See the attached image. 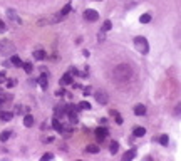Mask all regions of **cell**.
I'll return each instance as SVG.
<instances>
[{"mask_svg": "<svg viewBox=\"0 0 181 161\" xmlns=\"http://www.w3.org/2000/svg\"><path fill=\"white\" fill-rule=\"evenodd\" d=\"M133 77V67L129 64H119L112 71V79L116 82H126Z\"/></svg>", "mask_w": 181, "mask_h": 161, "instance_id": "1", "label": "cell"}, {"mask_svg": "<svg viewBox=\"0 0 181 161\" xmlns=\"http://www.w3.org/2000/svg\"><path fill=\"white\" fill-rule=\"evenodd\" d=\"M134 47L141 54H148L149 52V45H148V40H146L144 37H136L134 39Z\"/></svg>", "mask_w": 181, "mask_h": 161, "instance_id": "2", "label": "cell"}, {"mask_svg": "<svg viewBox=\"0 0 181 161\" xmlns=\"http://www.w3.org/2000/svg\"><path fill=\"white\" fill-rule=\"evenodd\" d=\"M15 52V45L10 40H0V54L7 56V54H14Z\"/></svg>", "mask_w": 181, "mask_h": 161, "instance_id": "3", "label": "cell"}, {"mask_svg": "<svg viewBox=\"0 0 181 161\" xmlns=\"http://www.w3.org/2000/svg\"><path fill=\"white\" fill-rule=\"evenodd\" d=\"M84 19L87 22H96L99 19V14L96 10H92V9H87V10L84 12Z\"/></svg>", "mask_w": 181, "mask_h": 161, "instance_id": "4", "label": "cell"}, {"mask_svg": "<svg viewBox=\"0 0 181 161\" xmlns=\"http://www.w3.org/2000/svg\"><path fill=\"white\" fill-rule=\"evenodd\" d=\"M94 96H96V101H97L99 104H107L109 97H107V94L104 92V91H97Z\"/></svg>", "mask_w": 181, "mask_h": 161, "instance_id": "5", "label": "cell"}, {"mask_svg": "<svg viewBox=\"0 0 181 161\" xmlns=\"http://www.w3.org/2000/svg\"><path fill=\"white\" fill-rule=\"evenodd\" d=\"M96 138H97V141L102 143V141L107 138V129H106V128H97V129H96Z\"/></svg>", "mask_w": 181, "mask_h": 161, "instance_id": "6", "label": "cell"}, {"mask_svg": "<svg viewBox=\"0 0 181 161\" xmlns=\"http://www.w3.org/2000/svg\"><path fill=\"white\" fill-rule=\"evenodd\" d=\"M47 76H49V72H44L40 77L37 79V82H39V86L42 87V91H47V86H49V82H47Z\"/></svg>", "mask_w": 181, "mask_h": 161, "instance_id": "7", "label": "cell"}, {"mask_svg": "<svg viewBox=\"0 0 181 161\" xmlns=\"http://www.w3.org/2000/svg\"><path fill=\"white\" fill-rule=\"evenodd\" d=\"M7 15L10 17V19H12L14 22H15V24H19V25L22 24V19H20L19 15H17V12L14 10V9H7Z\"/></svg>", "mask_w": 181, "mask_h": 161, "instance_id": "8", "label": "cell"}, {"mask_svg": "<svg viewBox=\"0 0 181 161\" xmlns=\"http://www.w3.org/2000/svg\"><path fill=\"white\" fill-rule=\"evenodd\" d=\"M72 82V74L71 72H66L62 76V79H61V86H67V84Z\"/></svg>", "mask_w": 181, "mask_h": 161, "instance_id": "9", "label": "cell"}, {"mask_svg": "<svg viewBox=\"0 0 181 161\" xmlns=\"http://www.w3.org/2000/svg\"><path fill=\"white\" fill-rule=\"evenodd\" d=\"M24 126H25V128H32V126H34V116H30L29 113H27L25 118H24Z\"/></svg>", "mask_w": 181, "mask_h": 161, "instance_id": "10", "label": "cell"}, {"mask_svg": "<svg viewBox=\"0 0 181 161\" xmlns=\"http://www.w3.org/2000/svg\"><path fill=\"white\" fill-rule=\"evenodd\" d=\"M54 113H56V118H62V116L67 114L66 113V106H57L56 109H54Z\"/></svg>", "mask_w": 181, "mask_h": 161, "instance_id": "11", "label": "cell"}, {"mask_svg": "<svg viewBox=\"0 0 181 161\" xmlns=\"http://www.w3.org/2000/svg\"><path fill=\"white\" fill-rule=\"evenodd\" d=\"M133 134H134L136 138H143V136L146 134V129H144V128H141V126H138V128L133 129Z\"/></svg>", "mask_w": 181, "mask_h": 161, "instance_id": "12", "label": "cell"}, {"mask_svg": "<svg viewBox=\"0 0 181 161\" xmlns=\"http://www.w3.org/2000/svg\"><path fill=\"white\" fill-rule=\"evenodd\" d=\"M134 114H136V116L146 114V108L143 106V104H138V106H134Z\"/></svg>", "mask_w": 181, "mask_h": 161, "instance_id": "13", "label": "cell"}, {"mask_svg": "<svg viewBox=\"0 0 181 161\" xmlns=\"http://www.w3.org/2000/svg\"><path fill=\"white\" fill-rule=\"evenodd\" d=\"M136 156V151L134 149H129V151H126L124 155H123V161H129V160H133Z\"/></svg>", "mask_w": 181, "mask_h": 161, "instance_id": "14", "label": "cell"}, {"mask_svg": "<svg viewBox=\"0 0 181 161\" xmlns=\"http://www.w3.org/2000/svg\"><path fill=\"white\" fill-rule=\"evenodd\" d=\"M52 128L57 131V133H62V129H64V126L59 123V118H56V119L52 121Z\"/></svg>", "mask_w": 181, "mask_h": 161, "instance_id": "15", "label": "cell"}, {"mask_svg": "<svg viewBox=\"0 0 181 161\" xmlns=\"http://www.w3.org/2000/svg\"><path fill=\"white\" fill-rule=\"evenodd\" d=\"M12 118H14L12 113H9V111H0V119L2 121H10Z\"/></svg>", "mask_w": 181, "mask_h": 161, "instance_id": "16", "label": "cell"}, {"mask_svg": "<svg viewBox=\"0 0 181 161\" xmlns=\"http://www.w3.org/2000/svg\"><path fill=\"white\" fill-rule=\"evenodd\" d=\"M45 57H47V54L44 51H35L34 52V59H37V61H44Z\"/></svg>", "mask_w": 181, "mask_h": 161, "instance_id": "17", "label": "cell"}, {"mask_svg": "<svg viewBox=\"0 0 181 161\" xmlns=\"http://www.w3.org/2000/svg\"><path fill=\"white\" fill-rule=\"evenodd\" d=\"M71 10H72V5H71V4H67V5H64V7H62V10L59 12V14H61L62 17H67V14H69Z\"/></svg>", "mask_w": 181, "mask_h": 161, "instance_id": "18", "label": "cell"}, {"mask_svg": "<svg viewBox=\"0 0 181 161\" xmlns=\"http://www.w3.org/2000/svg\"><path fill=\"white\" fill-rule=\"evenodd\" d=\"M109 151H111V155H116V153H118V151H119V143H118V141H112V143H111Z\"/></svg>", "mask_w": 181, "mask_h": 161, "instance_id": "19", "label": "cell"}, {"mask_svg": "<svg viewBox=\"0 0 181 161\" xmlns=\"http://www.w3.org/2000/svg\"><path fill=\"white\" fill-rule=\"evenodd\" d=\"M10 62L14 64V66H17V67H20V66H22V61H20V57H19V56H12V57H10Z\"/></svg>", "mask_w": 181, "mask_h": 161, "instance_id": "20", "label": "cell"}, {"mask_svg": "<svg viewBox=\"0 0 181 161\" xmlns=\"http://www.w3.org/2000/svg\"><path fill=\"white\" fill-rule=\"evenodd\" d=\"M22 67H24V71H25L27 74H30L32 71H34V67H32L30 62H22Z\"/></svg>", "mask_w": 181, "mask_h": 161, "instance_id": "21", "label": "cell"}, {"mask_svg": "<svg viewBox=\"0 0 181 161\" xmlns=\"http://www.w3.org/2000/svg\"><path fill=\"white\" fill-rule=\"evenodd\" d=\"M86 151L87 153H92V155H96V153H99V148L96 144H89L87 148H86Z\"/></svg>", "mask_w": 181, "mask_h": 161, "instance_id": "22", "label": "cell"}, {"mask_svg": "<svg viewBox=\"0 0 181 161\" xmlns=\"http://www.w3.org/2000/svg\"><path fill=\"white\" fill-rule=\"evenodd\" d=\"M111 114L114 116V118H116V123H118V124H123V118H121V114H119L118 111H111Z\"/></svg>", "mask_w": 181, "mask_h": 161, "instance_id": "23", "label": "cell"}, {"mask_svg": "<svg viewBox=\"0 0 181 161\" xmlns=\"http://www.w3.org/2000/svg\"><path fill=\"white\" fill-rule=\"evenodd\" d=\"M10 131H4V133H2V134H0V141H2V143H5L7 139H9V138H10Z\"/></svg>", "mask_w": 181, "mask_h": 161, "instance_id": "24", "label": "cell"}, {"mask_svg": "<svg viewBox=\"0 0 181 161\" xmlns=\"http://www.w3.org/2000/svg\"><path fill=\"white\" fill-rule=\"evenodd\" d=\"M139 20H141V24H148V22H151V14H143Z\"/></svg>", "mask_w": 181, "mask_h": 161, "instance_id": "25", "label": "cell"}, {"mask_svg": "<svg viewBox=\"0 0 181 161\" xmlns=\"http://www.w3.org/2000/svg\"><path fill=\"white\" fill-rule=\"evenodd\" d=\"M159 143L163 146H168V143H169V138H168V134H161L159 136Z\"/></svg>", "mask_w": 181, "mask_h": 161, "instance_id": "26", "label": "cell"}, {"mask_svg": "<svg viewBox=\"0 0 181 161\" xmlns=\"http://www.w3.org/2000/svg\"><path fill=\"white\" fill-rule=\"evenodd\" d=\"M111 27H112V24H111V20H104V24H102V30H104V32L111 30Z\"/></svg>", "mask_w": 181, "mask_h": 161, "instance_id": "27", "label": "cell"}, {"mask_svg": "<svg viewBox=\"0 0 181 161\" xmlns=\"http://www.w3.org/2000/svg\"><path fill=\"white\" fill-rule=\"evenodd\" d=\"M79 109H91V104L87 103V101H82V103H79Z\"/></svg>", "mask_w": 181, "mask_h": 161, "instance_id": "28", "label": "cell"}, {"mask_svg": "<svg viewBox=\"0 0 181 161\" xmlns=\"http://www.w3.org/2000/svg\"><path fill=\"white\" fill-rule=\"evenodd\" d=\"M5 84H7V87H14V86L17 84V81H15V79H7Z\"/></svg>", "mask_w": 181, "mask_h": 161, "instance_id": "29", "label": "cell"}, {"mask_svg": "<svg viewBox=\"0 0 181 161\" xmlns=\"http://www.w3.org/2000/svg\"><path fill=\"white\" fill-rule=\"evenodd\" d=\"M52 158H54V155H52V153H45V155L42 156V161H47V160H52Z\"/></svg>", "mask_w": 181, "mask_h": 161, "instance_id": "30", "label": "cell"}, {"mask_svg": "<svg viewBox=\"0 0 181 161\" xmlns=\"http://www.w3.org/2000/svg\"><path fill=\"white\" fill-rule=\"evenodd\" d=\"M104 34H106V32H104V30H99V34H97V39H99V42H102V40H104V37H106V35H104Z\"/></svg>", "mask_w": 181, "mask_h": 161, "instance_id": "31", "label": "cell"}, {"mask_svg": "<svg viewBox=\"0 0 181 161\" xmlns=\"http://www.w3.org/2000/svg\"><path fill=\"white\" fill-rule=\"evenodd\" d=\"M5 81H7L5 72H0V84H5Z\"/></svg>", "mask_w": 181, "mask_h": 161, "instance_id": "32", "label": "cell"}, {"mask_svg": "<svg viewBox=\"0 0 181 161\" xmlns=\"http://www.w3.org/2000/svg\"><path fill=\"white\" fill-rule=\"evenodd\" d=\"M64 94H66L64 89H57V91H56V96H64Z\"/></svg>", "mask_w": 181, "mask_h": 161, "instance_id": "33", "label": "cell"}, {"mask_svg": "<svg viewBox=\"0 0 181 161\" xmlns=\"http://www.w3.org/2000/svg\"><path fill=\"white\" fill-rule=\"evenodd\" d=\"M4 30H5V24L0 20V32H4Z\"/></svg>", "mask_w": 181, "mask_h": 161, "instance_id": "34", "label": "cell"}, {"mask_svg": "<svg viewBox=\"0 0 181 161\" xmlns=\"http://www.w3.org/2000/svg\"><path fill=\"white\" fill-rule=\"evenodd\" d=\"M89 92H91V87H86V89H84V94H86V96H87Z\"/></svg>", "mask_w": 181, "mask_h": 161, "instance_id": "35", "label": "cell"}, {"mask_svg": "<svg viewBox=\"0 0 181 161\" xmlns=\"http://www.w3.org/2000/svg\"><path fill=\"white\" fill-rule=\"evenodd\" d=\"M96 2H97V0H96Z\"/></svg>", "mask_w": 181, "mask_h": 161, "instance_id": "36", "label": "cell"}]
</instances>
